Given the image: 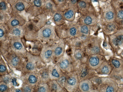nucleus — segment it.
I'll list each match as a JSON object with an SVG mask.
<instances>
[{
    "label": "nucleus",
    "instance_id": "nucleus-2",
    "mask_svg": "<svg viewBox=\"0 0 123 92\" xmlns=\"http://www.w3.org/2000/svg\"><path fill=\"white\" fill-rule=\"evenodd\" d=\"M110 43L114 46L123 45V29H120L114 34L110 35Z\"/></svg>",
    "mask_w": 123,
    "mask_h": 92
},
{
    "label": "nucleus",
    "instance_id": "nucleus-1",
    "mask_svg": "<svg viewBox=\"0 0 123 92\" xmlns=\"http://www.w3.org/2000/svg\"><path fill=\"white\" fill-rule=\"evenodd\" d=\"M98 88H101L102 91L106 92H116L118 90V85L116 81L111 78H108V81L102 83Z\"/></svg>",
    "mask_w": 123,
    "mask_h": 92
},
{
    "label": "nucleus",
    "instance_id": "nucleus-40",
    "mask_svg": "<svg viewBox=\"0 0 123 92\" xmlns=\"http://www.w3.org/2000/svg\"><path fill=\"white\" fill-rule=\"evenodd\" d=\"M24 90L25 92H31V89L29 87H26L24 88Z\"/></svg>",
    "mask_w": 123,
    "mask_h": 92
},
{
    "label": "nucleus",
    "instance_id": "nucleus-4",
    "mask_svg": "<svg viewBox=\"0 0 123 92\" xmlns=\"http://www.w3.org/2000/svg\"><path fill=\"white\" fill-rule=\"evenodd\" d=\"M104 58L103 56L100 55H93L89 58V63L91 68L96 69L104 61Z\"/></svg>",
    "mask_w": 123,
    "mask_h": 92
},
{
    "label": "nucleus",
    "instance_id": "nucleus-10",
    "mask_svg": "<svg viewBox=\"0 0 123 92\" xmlns=\"http://www.w3.org/2000/svg\"><path fill=\"white\" fill-rule=\"evenodd\" d=\"M52 30L49 28L45 29L42 31V35L44 38H48L52 34Z\"/></svg>",
    "mask_w": 123,
    "mask_h": 92
},
{
    "label": "nucleus",
    "instance_id": "nucleus-43",
    "mask_svg": "<svg viewBox=\"0 0 123 92\" xmlns=\"http://www.w3.org/2000/svg\"><path fill=\"white\" fill-rule=\"evenodd\" d=\"M118 2H119L120 3L123 4V0H116Z\"/></svg>",
    "mask_w": 123,
    "mask_h": 92
},
{
    "label": "nucleus",
    "instance_id": "nucleus-51",
    "mask_svg": "<svg viewBox=\"0 0 123 92\" xmlns=\"http://www.w3.org/2000/svg\"><path fill=\"white\" fill-rule=\"evenodd\" d=\"M3 1H4V0H3Z\"/></svg>",
    "mask_w": 123,
    "mask_h": 92
},
{
    "label": "nucleus",
    "instance_id": "nucleus-23",
    "mask_svg": "<svg viewBox=\"0 0 123 92\" xmlns=\"http://www.w3.org/2000/svg\"><path fill=\"white\" fill-rule=\"evenodd\" d=\"M20 22L18 20L14 19L12 20L11 21L10 24L12 27H14L18 25H19Z\"/></svg>",
    "mask_w": 123,
    "mask_h": 92
},
{
    "label": "nucleus",
    "instance_id": "nucleus-22",
    "mask_svg": "<svg viewBox=\"0 0 123 92\" xmlns=\"http://www.w3.org/2000/svg\"><path fill=\"white\" fill-rule=\"evenodd\" d=\"M45 7L47 10H51L53 8V4L50 1L47 2L45 4Z\"/></svg>",
    "mask_w": 123,
    "mask_h": 92
},
{
    "label": "nucleus",
    "instance_id": "nucleus-3",
    "mask_svg": "<svg viewBox=\"0 0 123 92\" xmlns=\"http://www.w3.org/2000/svg\"><path fill=\"white\" fill-rule=\"evenodd\" d=\"M106 9L104 13V18L106 21L107 23L116 22V11L113 4H110Z\"/></svg>",
    "mask_w": 123,
    "mask_h": 92
},
{
    "label": "nucleus",
    "instance_id": "nucleus-42",
    "mask_svg": "<svg viewBox=\"0 0 123 92\" xmlns=\"http://www.w3.org/2000/svg\"><path fill=\"white\" fill-rule=\"evenodd\" d=\"M103 46L104 47H106L108 46V44H107V43L106 42H104V43H103Z\"/></svg>",
    "mask_w": 123,
    "mask_h": 92
},
{
    "label": "nucleus",
    "instance_id": "nucleus-37",
    "mask_svg": "<svg viewBox=\"0 0 123 92\" xmlns=\"http://www.w3.org/2000/svg\"><path fill=\"white\" fill-rule=\"evenodd\" d=\"M46 91V88L44 87H41L39 88V92H45Z\"/></svg>",
    "mask_w": 123,
    "mask_h": 92
},
{
    "label": "nucleus",
    "instance_id": "nucleus-32",
    "mask_svg": "<svg viewBox=\"0 0 123 92\" xmlns=\"http://www.w3.org/2000/svg\"><path fill=\"white\" fill-rule=\"evenodd\" d=\"M6 70V68L3 65H0V71L1 73L4 72Z\"/></svg>",
    "mask_w": 123,
    "mask_h": 92
},
{
    "label": "nucleus",
    "instance_id": "nucleus-34",
    "mask_svg": "<svg viewBox=\"0 0 123 92\" xmlns=\"http://www.w3.org/2000/svg\"><path fill=\"white\" fill-rule=\"evenodd\" d=\"M66 78L64 77H62V78H60L59 81L60 83L62 84H63L65 82Z\"/></svg>",
    "mask_w": 123,
    "mask_h": 92
},
{
    "label": "nucleus",
    "instance_id": "nucleus-20",
    "mask_svg": "<svg viewBox=\"0 0 123 92\" xmlns=\"http://www.w3.org/2000/svg\"><path fill=\"white\" fill-rule=\"evenodd\" d=\"M29 80L30 83L33 84L37 82V79L34 75H31L29 77Z\"/></svg>",
    "mask_w": 123,
    "mask_h": 92
},
{
    "label": "nucleus",
    "instance_id": "nucleus-41",
    "mask_svg": "<svg viewBox=\"0 0 123 92\" xmlns=\"http://www.w3.org/2000/svg\"><path fill=\"white\" fill-rule=\"evenodd\" d=\"M57 87H58V86H57V84H54L53 85L52 88L54 90H57V88H58Z\"/></svg>",
    "mask_w": 123,
    "mask_h": 92
},
{
    "label": "nucleus",
    "instance_id": "nucleus-39",
    "mask_svg": "<svg viewBox=\"0 0 123 92\" xmlns=\"http://www.w3.org/2000/svg\"><path fill=\"white\" fill-rule=\"evenodd\" d=\"M12 83H13V85L14 86H16L17 85V83L16 82V79H12Z\"/></svg>",
    "mask_w": 123,
    "mask_h": 92
},
{
    "label": "nucleus",
    "instance_id": "nucleus-14",
    "mask_svg": "<svg viewBox=\"0 0 123 92\" xmlns=\"http://www.w3.org/2000/svg\"><path fill=\"white\" fill-rule=\"evenodd\" d=\"M88 3L84 0H80L77 3L78 6L81 9L86 8L88 6Z\"/></svg>",
    "mask_w": 123,
    "mask_h": 92
},
{
    "label": "nucleus",
    "instance_id": "nucleus-29",
    "mask_svg": "<svg viewBox=\"0 0 123 92\" xmlns=\"http://www.w3.org/2000/svg\"><path fill=\"white\" fill-rule=\"evenodd\" d=\"M75 57L77 59L80 60L82 58V54L81 52L79 51H77L75 53Z\"/></svg>",
    "mask_w": 123,
    "mask_h": 92
},
{
    "label": "nucleus",
    "instance_id": "nucleus-6",
    "mask_svg": "<svg viewBox=\"0 0 123 92\" xmlns=\"http://www.w3.org/2000/svg\"><path fill=\"white\" fill-rule=\"evenodd\" d=\"M92 84L91 81H85L82 82L80 85V89L82 91L84 92L90 91L92 88Z\"/></svg>",
    "mask_w": 123,
    "mask_h": 92
},
{
    "label": "nucleus",
    "instance_id": "nucleus-5",
    "mask_svg": "<svg viewBox=\"0 0 123 92\" xmlns=\"http://www.w3.org/2000/svg\"><path fill=\"white\" fill-rule=\"evenodd\" d=\"M112 68V67L110 63H108L105 60L96 69H97L96 72L98 74L109 75L111 73Z\"/></svg>",
    "mask_w": 123,
    "mask_h": 92
},
{
    "label": "nucleus",
    "instance_id": "nucleus-19",
    "mask_svg": "<svg viewBox=\"0 0 123 92\" xmlns=\"http://www.w3.org/2000/svg\"><path fill=\"white\" fill-rule=\"evenodd\" d=\"M62 51H63V50H62V48L59 46V47H57L55 50V54L56 56H59L62 54Z\"/></svg>",
    "mask_w": 123,
    "mask_h": 92
},
{
    "label": "nucleus",
    "instance_id": "nucleus-13",
    "mask_svg": "<svg viewBox=\"0 0 123 92\" xmlns=\"http://www.w3.org/2000/svg\"><path fill=\"white\" fill-rule=\"evenodd\" d=\"M70 63L68 60L65 59L60 62V67L62 69H66L69 66Z\"/></svg>",
    "mask_w": 123,
    "mask_h": 92
},
{
    "label": "nucleus",
    "instance_id": "nucleus-9",
    "mask_svg": "<svg viewBox=\"0 0 123 92\" xmlns=\"http://www.w3.org/2000/svg\"><path fill=\"white\" fill-rule=\"evenodd\" d=\"M75 15L74 11L72 9L68 10L65 12L64 17L67 20H70L73 19Z\"/></svg>",
    "mask_w": 123,
    "mask_h": 92
},
{
    "label": "nucleus",
    "instance_id": "nucleus-50",
    "mask_svg": "<svg viewBox=\"0 0 123 92\" xmlns=\"http://www.w3.org/2000/svg\"><path fill=\"white\" fill-rule=\"evenodd\" d=\"M112 1H115V0H112Z\"/></svg>",
    "mask_w": 123,
    "mask_h": 92
},
{
    "label": "nucleus",
    "instance_id": "nucleus-45",
    "mask_svg": "<svg viewBox=\"0 0 123 92\" xmlns=\"http://www.w3.org/2000/svg\"><path fill=\"white\" fill-rule=\"evenodd\" d=\"M16 92H21V91L20 90H19V89H17L16 90Z\"/></svg>",
    "mask_w": 123,
    "mask_h": 92
},
{
    "label": "nucleus",
    "instance_id": "nucleus-7",
    "mask_svg": "<svg viewBox=\"0 0 123 92\" xmlns=\"http://www.w3.org/2000/svg\"><path fill=\"white\" fill-rule=\"evenodd\" d=\"M89 46L91 48V52L92 55H96L100 54V46L97 45L96 43H94L93 45H91Z\"/></svg>",
    "mask_w": 123,
    "mask_h": 92
},
{
    "label": "nucleus",
    "instance_id": "nucleus-48",
    "mask_svg": "<svg viewBox=\"0 0 123 92\" xmlns=\"http://www.w3.org/2000/svg\"><path fill=\"white\" fill-rule=\"evenodd\" d=\"M50 23H51V22H50V21H48L47 22V24H50Z\"/></svg>",
    "mask_w": 123,
    "mask_h": 92
},
{
    "label": "nucleus",
    "instance_id": "nucleus-15",
    "mask_svg": "<svg viewBox=\"0 0 123 92\" xmlns=\"http://www.w3.org/2000/svg\"><path fill=\"white\" fill-rule=\"evenodd\" d=\"M77 83V79L73 77H69L67 80V83L71 86H74Z\"/></svg>",
    "mask_w": 123,
    "mask_h": 92
},
{
    "label": "nucleus",
    "instance_id": "nucleus-31",
    "mask_svg": "<svg viewBox=\"0 0 123 92\" xmlns=\"http://www.w3.org/2000/svg\"><path fill=\"white\" fill-rule=\"evenodd\" d=\"M7 89V86L5 85H1L0 86V90L1 92L5 91Z\"/></svg>",
    "mask_w": 123,
    "mask_h": 92
},
{
    "label": "nucleus",
    "instance_id": "nucleus-11",
    "mask_svg": "<svg viewBox=\"0 0 123 92\" xmlns=\"http://www.w3.org/2000/svg\"><path fill=\"white\" fill-rule=\"evenodd\" d=\"M91 71V69H89L87 67H85L82 68L81 71L80 76L82 78L86 77L89 74Z\"/></svg>",
    "mask_w": 123,
    "mask_h": 92
},
{
    "label": "nucleus",
    "instance_id": "nucleus-44",
    "mask_svg": "<svg viewBox=\"0 0 123 92\" xmlns=\"http://www.w3.org/2000/svg\"><path fill=\"white\" fill-rule=\"evenodd\" d=\"M4 81H5V82H8L9 81V79H8V78L5 79Z\"/></svg>",
    "mask_w": 123,
    "mask_h": 92
},
{
    "label": "nucleus",
    "instance_id": "nucleus-28",
    "mask_svg": "<svg viewBox=\"0 0 123 92\" xmlns=\"http://www.w3.org/2000/svg\"><path fill=\"white\" fill-rule=\"evenodd\" d=\"M52 52L51 50H48L45 53V57L46 58H49L51 57Z\"/></svg>",
    "mask_w": 123,
    "mask_h": 92
},
{
    "label": "nucleus",
    "instance_id": "nucleus-35",
    "mask_svg": "<svg viewBox=\"0 0 123 92\" xmlns=\"http://www.w3.org/2000/svg\"><path fill=\"white\" fill-rule=\"evenodd\" d=\"M70 3L72 5H75L77 4L78 2L80 0H69Z\"/></svg>",
    "mask_w": 123,
    "mask_h": 92
},
{
    "label": "nucleus",
    "instance_id": "nucleus-46",
    "mask_svg": "<svg viewBox=\"0 0 123 92\" xmlns=\"http://www.w3.org/2000/svg\"><path fill=\"white\" fill-rule=\"evenodd\" d=\"M92 0L93 2H97L98 1V0Z\"/></svg>",
    "mask_w": 123,
    "mask_h": 92
},
{
    "label": "nucleus",
    "instance_id": "nucleus-26",
    "mask_svg": "<svg viewBox=\"0 0 123 92\" xmlns=\"http://www.w3.org/2000/svg\"><path fill=\"white\" fill-rule=\"evenodd\" d=\"M19 61V58L18 57H16L12 59V63L13 66H16L18 64Z\"/></svg>",
    "mask_w": 123,
    "mask_h": 92
},
{
    "label": "nucleus",
    "instance_id": "nucleus-24",
    "mask_svg": "<svg viewBox=\"0 0 123 92\" xmlns=\"http://www.w3.org/2000/svg\"><path fill=\"white\" fill-rule=\"evenodd\" d=\"M13 46L14 48L17 50H21L22 48V46L20 43L18 42H16L13 43Z\"/></svg>",
    "mask_w": 123,
    "mask_h": 92
},
{
    "label": "nucleus",
    "instance_id": "nucleus-12",
    "mask_svg": "<svg viewBox=\"0 0 123 92\" xmlns=\"http://www.w3.org/2000/svg\"><path fill=\"white\" fill-rule=\"evenodd\" d=\"M16 9L19 11H22L25 8V4L22 1H18L16 4Z\"/></svg>",
    "mask_w": 123,
    "mask_h": 92
},
{
    "label": "nucleus",
    "instance_id": "nucleus-27",
    "mask_svg": "<svg viewBox=\"0 0 123 92\" xmlns=\"http://www.w3.org/2000/svg\"><path fill=\"white\" fill-rule=\"evenodd\" d=\"M12 33L16 36H19L21 34V30L19 29L15 28L12 30Z\"/></svg>",
    "mask_w": 123,
    "mask_h": 92
},
{
    "label": "nucleus",
    "instance_id": "nucleus-47",
    "mask_svg": "<svg viewBox=\"0 0 123 92\" xmlns=\"http://www.w3.org/2000/svg\"><path fill=\"white\" fill-rule=\"evenodd\" d=\"M24 1H27V2H30L31 1V0H23Z\"/></svg>",
    "mask_w": 123,
    "mask_h": 92
},
{
    "label": "nucleus",
    "instance_id": "nucleus-17",
    "mask_svg": "<svg viewBox=\"0 0 123 92\" xmlns=\"http://www.w3.org/2000/svg\"><path fill=\"white\" fill-rule=\"evenodd\" d=\"M54 19L55 22L57 23H59L62 20L63 17L61 14L59 13H56L55 14Z\"/></svg>",
    "mask_w": 123,
    "mask_h": 92
},
{
    "label": "nucleus",
    "instance_id": "nucleus-25",
    "mask_svg": "<svg viewBox=\"0 0 123 92\" xmlns=\"http://www.w3.org/2000/svg\"><path fill=\"white\" fill-rule=\"evenodd\" d=\"M52 75L56 78H58L60 77L59 73L57 71V70L56 69H53L52 72Z\"/></svg>",
    "mask_w": 123,
    "mask_h": 92
},
{
    "label": "nucleus",
    "instance_id": "nucleus-30",
    "mask_svg": "<svg viewBox=\"0 0 123 92\" xmlns=\"http://www.w3.org/2000/svg\"><path fill=\"white\" fill-rule=\"evenodd\" d=\"M35 68V66L33 64L31 63H29L26 65V68L28 70H32L33 69Z\"/></svg>",
    "mask_w": 123,
    "mask_h": 92
},
{
    "label": "nucleus",
    "instance_id": "nucleus-8",
    "mask_svg": "<svg viewBox=\"0 0 123 92\" xmlns=\"http://www.w3.org/2000/svg\"><path fill=\"white\" fill-rule=\"evenodd\" d=\"M95 18H94V16L92 17L90 16H87L85 17L84 19V22L87 25H94L95 22Z\"/></svg>",
    "mask_w": 123,
    "mask_h": 92
},
{
    "label": "nucleus",
    "instance_id": "nucleus-18",
    "mask_svg": "<svg viewBox=\"0 0 123 92\" xmlns=\"http://www.w3.org/2000/svg\"><path fill=\"white\" fill-rule=\"evenodd\" d=\"M77 32V28L75 27H72L70 29L69 33L72 36H74L76 35Z\"/></svg>",
    "mask_w": 123,
    "mask_h": 92
},
{
    "label": "nucleus",
    "instance_id": "nucleus-33",
    "mask_svg": "<svg viewBox=\"0 0 123 92\" xmlns=\"http://www.w3.org/2000/svg\"><path fill=\"white\" fill-rule=\"evenodd\" d=\"M55 2L57 4H62L66 2V0H54Z\"/></svg>",
    "mask_w": 123,
    "mask_h": 92
},
{
    "label": "nucleus",
    "instance_id": "nucleus-36",
    "mask_svg": "<svg viewBox=\"0 0 123 92\" xmlns=\"http://www.w3.org/2000/svg\"><path fill=\"white\" fill-rule=\"evenodd\" d=\"M42 77L44 79H47L48 77V74L47 72L43 73L42 74Z\"/></svg>",
    "mask_w": 123,
    "mask_h": 92
},
{
    "label": "nucleus",
    "instance_id": "nucleus-21",
    "mask_svg": "<svg viewBox=\"0 0 123 92\" xmlns=\"http://www.w3.org/2000/svg\"><path fill=\"white\" fill-rule=\"evenodd\" d=\"M0 10L3 11H5L6 10L7 6H6V4L4 1L1 0L0 3Z\"/></svg>",
    "mask_w": 123,
    "mask_h": 92
},
{
    "label": "nucleus",
    "instance_id": "nucleus-49",
    "mask_svg": "<svg viewBox=\"0 0 123 92\" xmlns=\"http://www.w3.org/2000/svg\"><path fill=\"white\" fill-rule=\"evenodd\" d=\"M100 0L102 1H105L106 0Z\"/></svg>",
    "mask_w": 123,
    "mask_h": 92
},
{
    "label": "nucleus",
    "instance_id": "nucleus-38",
    "mask_svg": "<svg viewBox=\"0 0 123 92\" xmlns=\"http://www.w3.org/2000/svg\"><path fill=\"white\" fill-rule=\"evenodd\" d=\"M4 35V30L2 29H0V38L2 37Z\"/></svg>",
    "mask_w": 123,
    "mask_h": 92
},
{
    "label": "nucleus",
    "instance_id": "nucleus-16",
    "mask_svg": "<svg viewBox=\"0 0 123 92\" xmlns=\"http://www.w3.org/2000/svg\"><path fill=\"white\" fill-rule=\"evenodd\" d=\"M80 32L83 34H88L89 32L88 27L87 25H83L80 28Z\"/></svg>",
    "mask_w": 123,
    "mask_h": 92
}]
</instances>
